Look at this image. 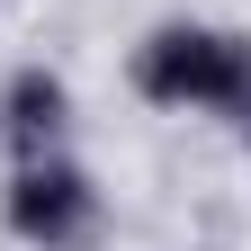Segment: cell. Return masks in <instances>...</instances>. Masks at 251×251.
Returning a JSON list of instances; mask_svg holds the SVG:
<instances>
[{"label":"cell","mask_w":251,"mask_h":251,"mask_svg":"<svg viewBox=\"0 0 251 251\" xmlns=\"http://www.w3.org/2000/svg\"><path fill=\"white\" fill-rule=\"evenodd\" d=\"M233 117H242V144H251V99H242V108H233Z\"/></svg>","instance_id":"277c9868"},{"label":"cell","mask_w":251,"mask_h":251,"mask_svg":"<svg viewBox=\"0 0 251 251\" xmlns=\"http://www.w3.org/2000/svg\"><path fill=\"white\" fill-rule=\"evenodd\" d=\"M63 117H72V90H63L45 63L9 72V90H0V144H9L18 162H36V152L63 144Z\"/></svg>","instance_id":"3957f363"},{"label":"cell","mask_w":251,"mask_h":251,"mask_svg":"<svg viewBox=\"0 0 251 251\" xmlns=\"http://www.w3.org/2000/svg\"><path fill=\"white\" fill-rule=\"evenodd\" d=\"M9 233L27 251H81L99 233V188H90V171L63 162V152L18 162V179H9Z\"/></svg>","instance_id":"7a4b0ae2"},{"label":"cell","mask_w":251,"mask_h":251,"mask_svg":"<svg viewBox=\"0 0 251 251\" xmlns=\"http://www.w3.org/2000/svg\"><path fill=\"white\" fill-rule=\"evenodd\" d=\"M135 90L152 108H242L251 99V36L233 27H198V18H171L135 45Z\"/></svg>","instance_id":"6da1fadb"}]
</instances>
